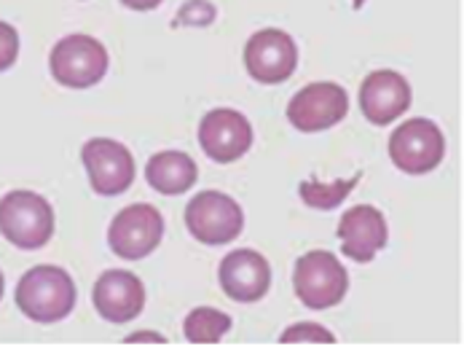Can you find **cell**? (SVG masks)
<instances>
[{
  "instance_id": "cell-24",
  "label": "cell",
  "mask_w": 464,
  "mask_h": 352,
  "mask_svg": "<svg viewBox=\"0 0 464 352\" xmlns=\"http://www.w3.org/2000/svg\"><path fill=\"white\" fill-rule=\"evenodd\" d=\"M0 298H3V272H0Z\"/></svg>"
},
{
  "instance_id": "cell-5",
  "label": "cell",
  "mask_w": 464,
  "mask_h": 352,
  "mask_svg": "<svg viewBox=\"0 0 464 352\" xmlns=\"http://www.w3.org/2000/svg\"><path fill=\"white\" fill-rule=\"evenodd\" d=\"M186 226L201 245H226L245 229V212L223 191H201L186 208Z\"/></svg>"
},
{
  "instance_id": "cell-10",
  "label": "cell",
  "mask_w": 464,
  "mask_h": 352,
  "mask_svg": "<svg viewBox=\"0 0 464 352\" xmlns=\"http://www.w3.org/2000/svg\"><path fill=\"white\" fill-rule=\"evenodd\" d=\"M245 68L258 83H282L298 68V46L287 33L266 27L247 41Z\"/></svg>"
},
{
  "instance_id": "cell-21",
  "label": "cell",
  "mask_w": 464,
  "mask_h": 352,
  "mask_svg": "<svg viewBox=\"0 0 464 352\" xmlns=\"http://www.w3.org/2000/svg\"><path fill=\"white\" fill-rule=\"evenodd\" d=\"M121 3L134 8V11H150V8H156L161 0H121Z\"/></svg>"
},
{
  "instance_id": "cell-20",
  "label": "cell",
  "mask_w": 464,
  "mask_h": 352,
  "mask_svg": "<svg viewBox=\"0 0 464 352\" xmlns=\"http://www.w3.org/2000/svg\"><path fill=\"white\" fill-rule=\"evenodd\" d=\"M19 57V33L14 24L0 22V73L8 71Z\"/></svg>"
},
{
  "instance_id": "cell-7",
  "label": "cell",
  "mask_w": 464,
  "mask_h": 352,
  "mask_svg": "<svg viewBox=\"0 0 464 352\" xmlns=\"http://www.w3.org/2000/svg\"><path fill=\"white\" fill-rule=\"evenodd\" d=\"M164 237V218L153 205H132L113 218L108 229L111 250L124 261H142Z\"/></svg>"
},
{
  "instance_id": "cell-18",
  "label": "cell",
  "mask_w": 464,
  "mask_h": 352,
  "mask_svg": "<svg viewBox=\"0 0 464 352\" xmlns=\"http://www.w3.org/2000/svg\"><path fill=\"white\" fill-rule=\"evenodd\" d=\"M357 181H360V175H354V178H349V181H335V183H317V181H306V183H301V200L309 205V208H317V210H333V208H338L343 200H346V194L357 186Z\"/></svg>"
},
{
  "instance_id": "cell-12",
  "label": "cell",
  "mask_w": 464,
  "mask_h": 352,
  "mask_svg": "<svg viewBox=\"0 0 464 352\" xmlns=\"http://www.w3.org/2000/svg\"><path fill=\"white\" fill-rule=\"evenodd\" d=\"M387 218L373 205H354L338 220V240L343 256L357 264L373 261L376 253L387 245Z\"/></svg>"
},
{
  "instance_id": "cell-6",
  "label": "cell",
  "mask_w": 464,
  "mask_h": 352,
  "mask_svg": "<svg viewBox=\"0 0 464 352\" xmlns=\"http://www.w3.org/2000/svg\"><path fill=\"white\" fill-rule=\"evenodd\" d=\"M446 153L443 132L430 119H411L400 124L390 138V156L395 167L408 175H427L432 172Z\"/></svg>"
},
{
  "instance_id": "cell-23",
  "label": "cell",
  "mask_w": 464,
  "mask_h": 352,
  "mask_svg": "<svg viewBox=\"0 0 464 352\" xmlns=\"http://www.w3.org/2000/svg\"><path fill=\"white\" fill-rule=\"evenodd\" d=\"M352 3H354V8H360V5H362L365 0H352Z\"/></svg>"
},
{
  "instance_id": "cell-1",
  "label": "cell",
  "mask_w": 464,
  "mask_h": 352,
  "mask_svg": "<svg viewBox=\"0 0 464 352\" xmlns=\"http://www.w3.org/2000/svg\"><path fill=\"white\" fill-rule=\"evenodd\" d=\"M16 304L35 323H60L75 307V282L60 267H33L16 285Z\"/></svg>"
},
{
  "instance_id": "cell-9",
  "label": "cell",
  "mask_w": 464,
  "mask_h": 352,
  "mask_svg": "<svg viewBox=\"0 0 464 352\" xmlns=\"http://www.w3.org/2000/svg\"><path fill=\"white\" fill-rule=\"evenodd\" d=\"M349 97L346 89L333 81H317L304 86L287 103V119L301 132H323L346 119Z\"/></svg>"
},
{
  "instance_id": "cell-8",
  "label": "cell",
  "mask_w": 464,
  "mask_h": 352,
  "mask_svg": "<svg viewBox=\"0 0 464 352\" xmlns=\"http://www.w3.org/2000/svg\"><path fill=\"white\" fill-rule=\"evenodd\" d=\"M89 183L100 197H119L134 183L132 151L119 141L94 138L81 148Z\"/></svg>"
},
{
  "instance_id": "cell-13",
  "label": "cell",
  "mask_w": 464,
  "mask_h": 352,
  "mask_svg": "<svg viewBox=\"0 0 464 352\" xmlns=\"http://www.w3.org/2000/svg\"><path fill=\"white\" fill-rule=\"evenodd\" d=\"M94 309L108 323H132L145 307V288L137 275L127 269L102 272L92 290Z\"/></svg>"
},
{
  "instance_id": "cell-14",
  "label": "cell",
  "mask_w": 464,
  "mask_h": 352,
  "mask_svg": "<svg viewBox=\"0 0 464 352\" xmlns=\"http://www.w3.org/2000/svg\"><path fill=\"white\" fill-rule=\"evenodd\" d=\"M360 108L371 124L384 127L411 108V83L395 71H373L360 86Z\"/></svg>"
},
{
  "instance_id": "cell-4",
  "label": "cell",
  "mask_w": 464,
  "mask_h": 352,
  "mask_svg": "<svg viewBox=\"0 0 464 352\" xmlns=\"http://www.w3.org/2000/svg\"><path fill=\"white\" fill-rule=\"evenodd\" d=\"M49 68L54 81L67 89H89L108 73V49L97 38L75 33L52 49Z\"/></svg>"
},
{
  "instance_id": "cell-19",
  "label": "cell",
  "mask_w": 464,
  "mask_h": 352,
  "mask_svg": "<svg viewBox=\"0 0 464 352\" xmlns=\"http://www.w3.org/2000/svg\"><path fill=\"white\" fill-rule=\"evenodd\" d=\"M282 342L285 345H295V342H335V337L328 328H323L317 323H298V326H290L282 334Z\"/></svg>"
},
{
  "instance_id": "cell-22",
  "label": "cell",
  "mask_w": 464,
  "mask_h": 352,
  "mask_svg": "<svg viewBox=\"0 0 464 352\" xmlns=\"http://www.w3.org/2000/svg\"><path fill=\"white\" fill-rule=\"evenodd\" d=\"M127 342H164L161 334H132L127 337Z\"/></svg>"
},
{
  "instance_id": "cell-17",
  "label": "cell",
  "mask_w": 464,
  "mask_h": 352,
  "mask_svg": "<svg viewBox=\"0 0 464 352\" xmlns=\"http://www.w3.org/2000/svg\"><path fill=\"white\" fill-rule=\"evenodd\" d=\"M183 331L191 345H218L231 331V318L212 307H197L188 312Z\"/></svg>"
},
{
  "instance_id": "cell-3",
  "label": "cell",
  "mask_w": 464,
  "mask_h": 352,
  "mask_svg": "<svg viewBox=\"0 0 464 352\" xmlns=\"http://www.w3.org/2000/svg\"><path fill=\"white\" fill-rule=\"evenodd\" d=\"M295 296L309 309H328L341 304L349 290L346 267L333 256L331 250H309L295 264Z\"/></svg>"
},
{
  "instance_id": "cell-2",
  "label": "cell",
  "mask_w": 464,
  "mask_h": 352,
  "mask_svg": "<svg viewBox=\"0 0 464 352\" xmlns=\"http://www.w3.org/2000/svg\"><path fill=\"white\" fill-rule=\"evenodd\" d=\"M0 234L22 248L38 250L54 234V210L46 197L35 191H8L0 200Z\"/></svg>"
},
{
  "instance_id": "cell-11",
  "label": "cell",
  "mask_w": 464,
  "mask_h": 352,
  "mask_svg": "<svg viewBox=\"0 0 464 352\" xmlns=\"http://www.w3.org/2000/svg\"><path fill=\"white\" fill-rule=\"evenodd\" d=\"M199 142L204 153L218 164H231L242 159L253 145L250 122L231 108L209 111L199 124Z\"/></svg>"
},
{
  "instance_id": "cell-16",
  "label": "cell",
  "mask_w": 464,
  "mask_h": 352,
  "mask_svg": "<svg viewBox=\"0 0 464 352\" xmlns=\"http://www.w3.org/2000/svg\"><path fill=\"white\" fill-rule=\"evenodd\" d=\"M145 178L153 191L164 197H180L194 189L199 170L197 161L183 151H161L145 164Z\"/></svg>"
},
{
  "instance_id": "cell-15",
  "label": "cell",
  "mask_w": 464,
  "mask_h": 352,
  "mask_svg": "<svg viewBox=\"0 0 464 352\" xmlns=\"http://www.w3.org/2000/svg\"><path fill=\"white\" fill-rule=\"evenodd\" d=\"M271 285V267L258 250H234L220 264V288L239 304L261 301Z\"/></svg>"
}]
</instances>
